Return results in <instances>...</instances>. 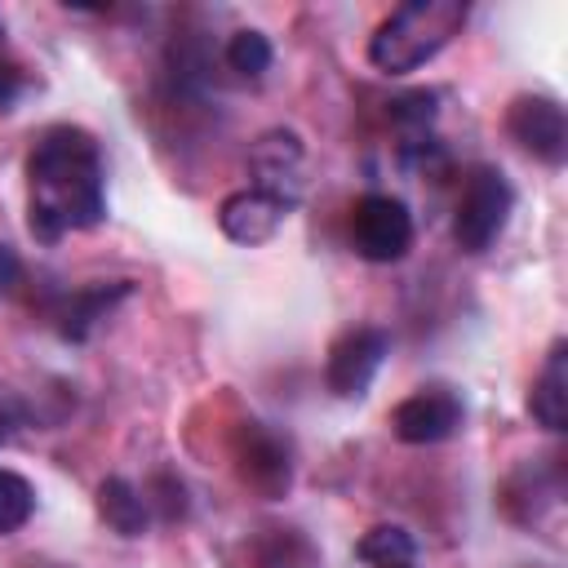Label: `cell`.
I'll return each mask as SVG.
<instances>
[{
  "mask_svg": "<svg viewBox=\"0 0 568 568\" xmlns=\"http://www.w3.org/2000/svg\"><path fill=\"white\" fill-rule=\"evenodd\" d=\"M106 217V169L98 138L80 124H49L27 151V226L40 244L89 231Z\"/></svg>",
  "mask_w": 568,
  "mask_h": 568,
  "instance_id": "cell-1",
  "label": "cell"
},
{
  "mask_svg": "<svg viewBox=\"0 0 568 568\" xmlns=\"http://www.w3.org/2000/svg\"><path fill=\"white\" fill-rule=\"evenodd\" d=\"M466 18V0H408L390 9L368 36V62L386 75H408L426 67L453 36H462Z\"/></svg>",
  "mask_w": 568,
  "mask_h": 568,
  "instance_id": "cell-2",
  "label": "cell"
},
{
  "mask_svg": "<svg viewBox=\"0 0 568 568\" xmlns=\"http://www.w3.org/2000/svg\"><path fill=\"white\" fill-rule=\"evenodd\" d=\"M515 213V186L497 164H475L466 173L462 200L453 209V240L462 253H488Z\"/></svg>",
  "mask_w": 568,
  "mask_h": 568,
  "instance_id": "cell-3",
  "label": "cell"
},
{
  "mask_svg": "<svg viewBox=\"0 0 568 568\" xmlns=\"http://www.w3.org/2000/svg\"><path fill=\"white\" fill-rule=\"evenodd\" d=\"M231 462L244 488L266 501H280L293 488V444L257 417H244L231 435Z\"/></svg>",
  "mask_w": 568,
  "mask_h": 568,
  "instance_id": "cell-4",
  "label": "cell"
},
{
  "mask_svg": "<svg viewBox=\"0 0 568 568\" xmlns=\"http://www.w3.org/2000/svg\"><path fill=\"white\" fill-rule=\"evenodd\" d=\"M351 248L364 262H399L413 248V213L386 191H368L351 204Z\"/></svg>",
  "mask_w": 568,
  "mask_h": 568,
  "instance_id": "cell-5",
  "label": "cell"
},
{
  "mask_svg": "<svg viewBox=\"0 0 568 568\" xmlns=\"http://www.w3.org/2000/svg\"><path fill=\"white\" fill-rule=\"evenodd\" d=\"M386 351H390V337H386L377 324H355V328L337 333L333 346H328V359H324V382H328V390H333L337 399H359V395L373 386V377H377Z\"/></svg>",
  "mask_w": 568,
  "mask_h": 568,
  "instance_id": "cell-6",
  "label": "cell"
},
{
  "mask_svg": "<svg viewBox=\"0 0 568 568\" xmlns=\"http://www.w3.org/2000/svg\"><path fill=\"white\" fill-rule=\"evenodd\" d=\"M506 133L541 164H564L568 155V115L546 93H519L506 106Z\"/></svg>",
  "mask_w": 568,
  "mask_h": 568,
  "instance_id": "cell-7",
  "label": "cell"
},
{
  "mask_svg": "<svg viewBox=\"0 0 568 568\" xmlns=\"http://www.w3.org/2000/svg\"><path fill=\"white\" fill-rule=\"evenodd\" d=\"M462 417H466V408H462V399H457L453 390H444V386H422V390H413L408 399L395 404V413H390V435H395L399 444H444L448 435H457Z\"/></svg>",
  "mask_w": 568,
  "mask_h": 568,
  "instance_id": "cell-8",
  "label": "cell"
},
{
  "mask_svg": "<svg viewBox=\"0 0 568 568\" xmlns=\"http://www.w3.org/2000/svg\"><path fill=\"white\" fill-rule=\"evenodd\" d=\"M288 213H293L288 200H280V195H271L262 186H240L217 204V226H222L226 240L253 248V244H266L284 226Z\"/></svg>",
  "mask_w": 568,
  "mask_h": 568,
  "instance_id": "cell-9",
  "label": "cell"
},
{
  "mask_svg": "<svg viewBox=\"0 0 568 568\" xmlns=\"http://www.w3.org/2000/svg\"><path fill=\"white\" fill-rule=\"evenodd\" d=\"M248 169H253V186L297 204V195H302V138L293 129H266L248 146Z\"/></svg>",
  "mask_w": 568,
  "mask_h": 568,
  "instance_id": "cell-10",
  "label": "cell"
},
{
  "mask_svg": "<svg viewBox=\"0 0 568 568\" xmlns=\"http://www.w3.org/2000/svg\"><path fill=\"white\" fill-rule=\"evenodd\" d=\"M133 293L129 280H106V284H84V288H71L53 302V328L67 337V342H84L124 297Z\"/></svg>",
  "mask_w": 568,
  "mask_h": 568,
  "instance_id": "cell-11",
  "label": "cell"
},
{
  "mask_svg": "<svg viewBox=\"0 0 568 568\" xmlns=\"http://www.w3.org/2000/svg\"><path fill=\"white\" fill-rule=\"evenodd\" d=\"M528 413H532V422L546 426V430H564V426H568V342H564V337L546 351V364H541V373L532 377Z\"/></svg>",
  "mask_w": 568,
  "mask_h": 568,
  "instance_id": "cell-12",
  "label": "cell"
},
{
  "mask_svg": "<svg viewBox=\"0 0 568 568\" xmlns=\"http://www.w3.org/2000/svg\"><path fill=\"white\" fill-rule=\"evenodd\" d=\"M98 515L111 532L120 537H142L151 528V510H146V497L142 488H133L124 475H106L98 484Z\"/></svg>",
  "mask_w": 568,
  "mask_h": 568,
  "instance_id": "cell-13",
  "label": "cell"
},
{
  "mask_svg": "<svg viewBox=\"0 0 568 568\" xmlns=\"http://www.w3.org/2000/svg\"><path fill=\"white\" fill-rule=\"evenodd\" d=\"M355 555H359L364 564H373V568H413L417 541H413V532L399 528V524H377V528H368V532L359 537Z\"/></svg>",
  "mask_w": 568,
  "mask_h": 568,
  "instance_id": "cell-14",
  "label": "cell"
},
{
  "mask_svg": "<svg viewBox=\"0 0 568 568\" xmlns=\"http://www.w3.org/2000/svg\"><path fill=\"white\" fill-rule=\"evenodd\" d=\"M271 58H275L271 40H266L262 31H253V27L231 31V40H226V49H222V62H226L240 80H262V75L271 71Z\"/></svg>",
  "mask_w": 568,
  "mask_h": 568,
  "instance_id": "cell-15",
  "label": "cell"
},
{
  "mask_svg": "<svg viewBox=\"0 0 568 568\" xmlns=\"http://www.w3.org/2000/svg\"><path fill=\"white\" fill-rule=\"evenodd\" d=\"M36 515V488L18 470H0V537L18 532Z\"/></svg>",
  "mask_w": 568,
  "mask_h": 568,
  "instance_id": "cell-16",
  "label": "cell"
},
{
  "mask_svg": "<svg viewBox=\"0 0 568 568\" xmlns=\"http://www.w3.org/2000/svg\"><path fill=\"white\" fill-rule=\"evenodd\" d=\"M142 497H146L151 519H160V524H178V519L186 515V488H182V479L169 475V470L151 475V484L142 488Z\"/></svg>",
  "mask_w": 568,
  "mask_h": 568,
  "instance_id": "cell-17",
  "label": "cell"
},
{
  "mask_svg": "<svg viewBox=\"0 0 568 568\" xmlns=\"http://www.w3.org/2000/svg\"><path fill=\"white\" fill-rule=\"evenodd\" d=\"M22 422H27V404H22V395L9 390V386L0 382V444H9V439L18 435Z\"/></svg>",
  "mask_w": 568,
  "mask_h": 568,
  "instance_id": "cell-18",
  "label": "cell"
},
{
  "mask_svg": "<svg viewBox=\"0 0 568 568\" xmlns=\"http://www.w3.org/2000/svg\"><path fill=\"white\" fill-rule=\"evenodd\" d=\"M18 280H22V262H18V253L9 244H0V297L13 293Z\"/></svg>",
  "mask_w": 568,
  "mask_h": 568,
  "instance_id": "cell-19",
  "label": "cell"
},
{
  "mask_svg": "<svg viewBox=\"0 0 568 568\" xmlns=\"http://www.w3.org/2000/svg\"><path fill=\"white\" fill-rule=\"evenodd\" d=\"M22 71L18 67H0V111H9L13 102H18V93H22Z\"/></svg>",
  "mask_w": 568,
  "mask_h": 568,
  "instance_id": "cell-20",
  "label": "cell"
},
{
  "mask_svg": "<svg viewBox=\"0 0 568 568\" xmlns=\"http://www.w3.org/2000/svg\"><path fill=\"white\" fill-rule=\"evenodd\" d=\"M0 36H4V22H0Z\"/></svg>",
  "mask_w": 568,
  "mask_h": 568,
  "instance_id": "cell-21",
  "label": "cell"
}]
</instances>
